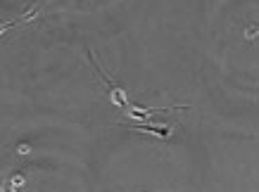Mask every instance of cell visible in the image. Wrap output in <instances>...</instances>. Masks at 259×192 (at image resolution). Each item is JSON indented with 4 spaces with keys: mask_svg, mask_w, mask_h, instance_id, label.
Returning <instances> with one entry per match:
<instances>
[{
    "mask_svg": "<svg viewBox=\"0 0 259 192\" xmlns=\"http://www.w3.org/2000/svg\"><path fill=\"white\" fill-rule=\"evenodd\" d=\"M33 17H36V12H29V15H24L19 17V19H15V22H5V24H0V33H5L8 29H15L17 24H24V22H31Z\"/></svg>",
    "mask_w": 259,
    "mask_h": 192,
    "instance_id": "cell-2",
    "label": "cell"
},
{
    "mask_svg": "<svg viewBox=\"0 0 259 192\" xmlns=\"http://www.w3.org/2000/svg\"><path fill=\"white\" fill-rule=\"evenodd\" d=\"M136 131H145V133H155L159 138H169L171 135V128L169 126H155V123H143V126H134Z\"/></svg>",
    "mask_w": 259,
    "mask_h": 192,
    "instance_id": "cell-1",
    "label": "cell"
}]
</instances>
